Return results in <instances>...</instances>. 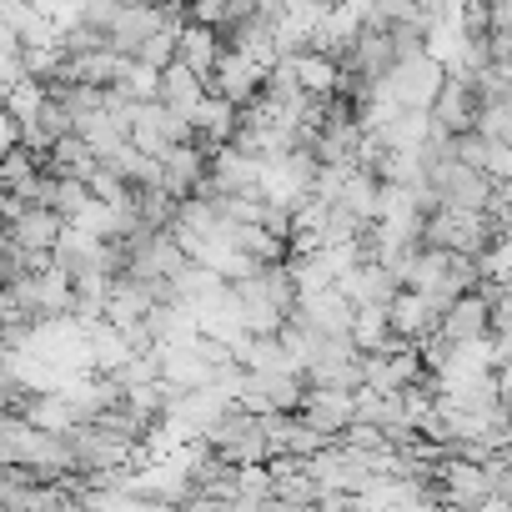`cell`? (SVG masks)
Masks as SVG:
<instances>
[{
    "instance_id": "1",
    "label": "cell",
    "mask_w": 512,
    "mask_h": 512,
    "mask_svg": "<svg viewBox=\"0 0 512 512\" xmlns=\"http://www.w3.org/2000/svg\"><path fill=\"white\" fill-rule=\"evenodd\" d=\"M477 116H482V91H477L472 71L447 66L432 101H427V121L447 136H462V131H477Z\"/></svg>"
},
{
    "instance_id": "2",
    "label": "cell",
    "mask_w": 512,
    "mask_h": 512,
    "mask_svg": "<svg viewBox=\"0 0 512 512\" xmlns=\"http://www.w3.org/2000/svg\"><path fill=\"white\" fill-rule=\"evenodd\" d=\"M387 327H392V337H402V342L417 347V342H427L442 327V307L422 287H397V297L387 302Z\"/></svg>"
},
{
    "instance_id": "3",
    "label": "cell",
    "mask_w": 512,
    "mask_h": 512,
    "mask_svg": "<svg viewBox=\"0 0 512 512\" xmlns=\"http://www.w3.org/2000/svg\"><path fill=\"white\" fill-rule=\"evenodd\" d=\"M297 412L327 437V442H337L352 422H357V392H347V387H322V382H307V392H302V402H297Z\"/></svg>"
},
{
    "instance_id": "4",
    "label": "cell",
    "mask_w": 512,
    "mask_h": 512,
    "mask_svg": "<svg viewBox=\"0 0 512 512\" xmlns=\"http://www.w3.org/2000/svg\"><path fill=\"white\" fill-rule=\"evenodd\" d=\"M447 342H457V347H482L487 342V332H492V302L472 287V292H462V297H452L447 307H442V327H437Z\"/></svg>"
},
{
    "instance_id": "5",
    "label": "cell",
    "mask_w": 512,
    "mask_h": 512,
    "mask_svg": "<svg viewBox=\"0 0 512 512\" xmlns=\"http://www.w3.org/2000/svg\"><path fill=\"white\" fill-rule=\"evenodd\" d=\"M156 101L171 106V111H181V116H191V111L206 101V81H201L186 61H171V66L156 71Z\"/></svg>"
},
{
    "instance_id": "6",
    "label": "cell",
    "mask_w": 512,
    "mask_h": 512,
    "mask_svg": "<svg viewBox=\"0 0 512 512\" xmlns=\"http://www.w3.org/2000/svg\"><path fill=\"white\" fill-rule=\"evenodd\" d=\"M487 51H492V61H512V31L507 36H487Z\"/></svg>"
}]
</instances>
